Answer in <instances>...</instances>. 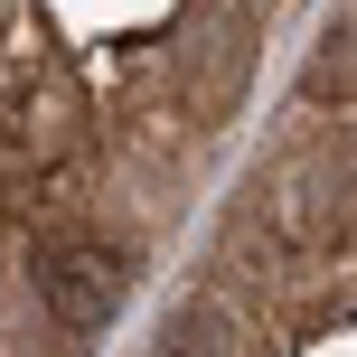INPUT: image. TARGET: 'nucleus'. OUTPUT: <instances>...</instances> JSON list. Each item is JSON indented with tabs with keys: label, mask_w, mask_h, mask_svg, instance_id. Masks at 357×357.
Returning <instances> with one entry per match:
<instances>
[{
	"label": "nucleus",
	"mask_w": 357,
	"mask_h": 357,
	"mask_svg": "<svg viewBox=\"0 0 357 357\" xmlns=\"http://www.w3.org/2000/svg\"><path fill=\"white\" fill-rule=\"evenodd\" d=\"M123 291H132V264H123L113 245H94V235H66V245L38 264V301H47V320L66 329V339H94V329H113Z\"/></svg>",
	"instance_id": "1"
},
{
	"label": "nucleus",
	"mask_w": 357,
	"mask_h": 357,
	"mask_svg": "<svg viewBox=\"0 0 357 357\" xmlns=\"http://www.w3.org/2000/svg\"><path fill=\"white\" fill-rule=\"evenodd\" d=\"M160 348H169V357H216V320H207V310H178Z\"/></svg>",
	"instance_id": "2"
}]
</instances>
